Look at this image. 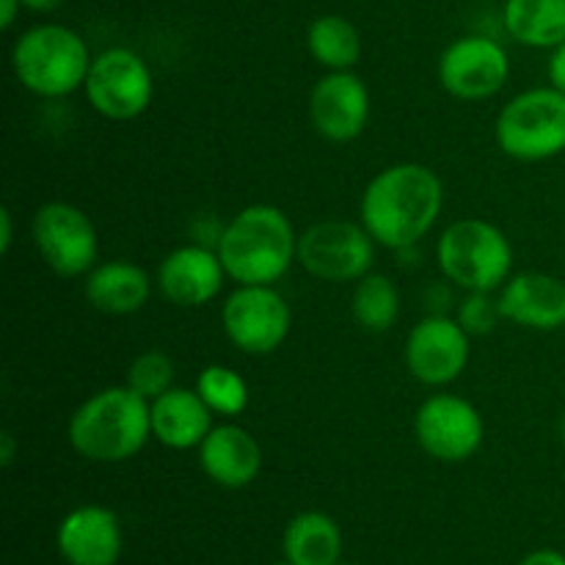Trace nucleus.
I'll list each match as a JSON object with an SVG mask.
<instances>
[{
    "label": "nucleus",
    "instance_id": "9d476101",
    "mask_svg": "<svg viewBox=\"0 0 565 565\" xmlns=\"http://www.w3.org/2000/svg\"><path fill=\"white\" fill-rule=\"evenodd\" d=\"M221 326L241 353L268 356L290 337L292 312L274 285H237L221 307Z\"/></svg>",
    "mask_w": 565,
    "mask_h": 565
},
{
    "label": "nucleus",
    "instance_id": "423d86ee",
    "mask_svg": "<svg viewBox=\"0 0 565 565\" xmlns=\"http://www.w3.org/2000/svg\"><path fill=\"white\" fill-rule=\"evenodd\" d=\"M502 154L522 163H541L565 152V94L535 86L516 94L494 121Z\"/></svg>",
    "mask_w": 565,
    "mask_h": 565
},
{
    "label": "nucleus",
    "instance_id": "f3484780",
    "mask_svg": "<svg viewBox=\"0 0 565 565\" xmlns=\"http://www.w3.org/2000/svg\"><path fill=\"white\" fill-rule=\"evenodd\" d=\"M502 320L530 331H557L565 326V281L544 270L513 274L500 287Z\"/></svg>",
    "mask_w": 565,
    "mask_h": 565
},
{
    "label": "nucleus",
    "instance_id": "c9c22d12",
    "mask_svg": "<svg viewBox=\"0 0 565 565\" xmlns=\"http://www.w3.org/2000/svg\"><path fill=\"white\" fill-rule=\"evenodd\" d=\"M279 565H290V563H287V561H281V563H279Z\"/></svg>",
    "mask_w": 565,
    "mask_h": 565
},
{
    "label": "nucleus",
    "instance_id": "6ab92c4d",
    "mask_svg": "<svg viewBox=\"0 0 565 565\" xmlns=\"http://www.w3.org/2000/svg\"><path fill=\"white\" fill-rule=\"evenodd\" d=\"M152 417V439L169 450H199L204 436L213 430V417L207 403L196 390L171 386L166 395L149 403Z\"/></svg>",
    "mask_w": 565,
    "mask_h": 565
},
{
    "label": "nucleus",
    "instance_id": "4be33fe9",
    "mask_svg": "<svg viewBox=\"0 0 565 565\" xmlns=\"http://www.w3.org/2000/svg\"><path fill=\"white\" fill-rule=\"evenodd\" d=\"M502 20L522 47L555 50L565 42V0H505Z\"/></svg>",
    "mask_w": 565,
    "mask_h": 565
},
{
    "label": "nucleus",
    "instance_id": "aec40b11",
    "mask_svg": "<svg viewBox=\"0 0 565 565\" xmlns=\"http://www.w3.org/2000/svg\"><path fill=\"white\" fill-rule=\"evenodd\" d=\"M83 296L97 312L132 315L147 307L152 296V279L130 259H105L83 279Z\"/></svg>",
    "mask_w": 565,
    "mask_h": 565
},
{
    "label": "nucleus",
    "instance_id": "7c9ffc66",
    "mask_svg": "<svg viewBox=\"0 0 565 565\" xmlns=\"http://www.w3.org/2000/svg\"><path fill=\"white\" fill-rule=\"evenodd\" d=\"M22 9H25L22 0H0V28H3V31H11Z\"/></svg>",
    "mask_w": 565,
    "mask_h": 565
},
{
    "label": "nucleus",
    "instance_id": "39448f33",
    "mask_svg": "<svg viewBox=\"0 0 565 565\" xmlns=\"http://www.w3.org/2000/svg\"><path fill=\"white\" fill-rule=\"evenodd\" d=\"M436 263L463 292H497L513 276V246L491 221L461 218L441 232Z\"/></svg>",
    "mask_w": 565,
    "mask_h": 565
},
{
    "label": "nucleus",
    "instance_id": "a211bd4d",
    "mask_svg": "<svg viewBox=\"0 0 565 565\" xmlns=\"http://www.w3.org/2000/svg\"><path fill=\"white\" fill-rule=\"evenodd\" d=\"M199 467L221 489H246L263 472V447L243 425H213L199 445Z\"/></svg>",
    "mask_w": 565,
    "mask_h": 565
},
{
    "label": "nucleus",
    "instance_id": "412c9836",
    "mask_svg": "<svg viewBox=\"0 0 565 565\" xmlns=\"http://www.w3.org/2000/svg\"><path fill=\"white\" fill-rule=\"evenodd\" d=\"M342 557V530L329 513L303 511L287 522L281 561L290 565H337Z\"/></svg>",
    "mask_w": 565,
    "mask_h": 565
},
{
    "label": "nucleus",
    "instance_id": "c756f323",
    "mask_svg": "<svg viewBox=\"0 0 565 565\" xmlns=\"http://www.w3.org/2000/svg\"><path fill=\"white\" fill-rule=\"evenodd\" d=\"M11 243H14V215L9 207H0V254H9Z\"/></svg>",
    "mask_w": 565,
    "mask_h": 565
},
{
    "label": "nucleus",
    "instance_id": "ddd939ff",
    "mask_svg": "<svg viewBox=\"0 0 565 565\" xmlns=\"http://www.w3.org/2000/svg\"><path fill=\"white\" fill-rule=\"evenodd\" d=\"M472 337L456 318L428 315L406 337V367L425 386H447L461 379L472 356Z\"/></svg>",
    "mask_w": 565,
    "mask_h": 565
},
{
    "label": "nucleus",
    "instance_id": "b1692460",
    "mask_svg": "<svg viewBox=\"0 0 565 565\" xmlns=\"http://www.w3.org/2000/svg\"><path fill=\"white\" fill-rule=\"evenodd\" d=\"M351 312L364 331L384 334L395 326L397 315H401V290L386 274L370 270L353 287Z\"/></svg>",
    "mask_w": 565,
    "mask_h": 565
},
{
    "label": "nucleus",
    "instance_id": "473e14b6",
    "mask_svg": "<svg viewBox=\"0 0 565 565\" xmlns=\"http://www.w3.org/2000/svg\"><path fill=\"white\" fill-rule=\"evenodd\" d=\"M61 3H64V0H22V6H25V9L39 11V14H42V11H55Z\"/></svg>",
    "mask_w": 565,
    "mask_h": 565
},
{
    "label": "nucleus",
    "instance_id": "0eeeda50",
    "mask_svg": "<svg viewBox=\"0 0 565 565\" xmlns=\"http://www.w3.org/2000/svg\"><path fill=\"white\" fill-rule=\"evenodd\" d=\"M31 237L39 257L61 279H86L99 259L97 226L77 204H42L33 213Z\"/></svg>",
    "mask_w": 565,
    "mask_h": 565
},
{
    "label": "nucleus",
    "instance_id": "c85d7f7f",
    "mask_svg": "<svg viewBox=\"0 0 565 565\" xmlns=\"http://www.w3.org/2000/svg\"><path fill=\"white\" fill-rule=\"evenodd\" d=\"M519 565H565V555L557 550H535L524 555Z\"/></svg>",
    "mask_w": 565,
    "mask_h": 565
},
{
    "label": "nucleus",
    "instance_id": "7ed1b4c3",
    "mask_svg": "<svg viewBox=\"0 0 565 565\" xmlns=\"http://www.w3.org/2000/svg\"><path fill=\"white\" fill-rule=\"evenodd\" d=\"M235 285H276L298 263V232L276 204H248L215 243Z\"/></svg>",
    "mask_w": 565,
    "mask_h": 565
},
{
    "label": "nucleus",
    "instance_id": "2eb2a0df",
    "mask_svg": "<svg viewBox=\"0 0 565 565\" xmlns=\"http://www.w3.org/2000/svg\"><path fill=\"white\" fill-rule=\"evenodd\" d=\"M230 279L218 252L204 243H188L166 254L158 265V290L169 303L196 309L215 301Z\"/></svg>",
    "mask_w": 565,
    "mask_h": 565
},
{
    "label": "nucleus",
    "instance_id": "1a4fd4ad",
    "mask_svg": "<svg viewBox=\"0 0 565 565\" xmlns=\"http://www.w3.org/2000/svg\"><path fill=\"white\" fill-rule=\"evenodd\" d=\"M375 246L362 221H320L298 235V265L315 279L348 285L373 270Z\"/></svg>",
    "mask_w": 565,
    "mask_h": 565
},
{
    "label": "nucleus",
    "instance_id": "f704fd0d",
    "mask_svg": "<svg viewBox=\"0 0 565 565\" xmlns=\"http://www.w3.org/2000/svg\"><path fill=\"white\" fill-rule=\"evenodd\" d=\"M337 565H356V563H342V561H340Z\"/></svg>",
    "mask_w": 565,
    "mask_h": 565
},
{
    "label": "nucleus",
    "instance_id": "393cba45",
    "mask_svg": "<svg viewBox=\"0 0 565 565\" xmlns=\"http://www.w3.org/2000/svg\"><path fill=\"white\" fill-rule=\"evenodd\" d=\"M193 390L199 392V397L207 403L215 417L235 419L248 406V381L237 370L226 367V364H207L196 375Z\"/></svg>",
    "mask_w": 565,
    "mask_h": 565
},
{
    "label": "nucleus",
    "instance_id": "20e7f679",
    "mask_svg": "<svg viewBox=\"0 0 565 565\" xmlns=\"http://www.w3.org/2000/svg\"><path fill=\"white\" fill-rule=\"evenodd\" d=\"M86 39L61 22H42L17 36L11 70L22 88L42 99H61L86 86L92 70Z\"/></svg>",
    "mask_w": 565,
    "mask_h": 565
},
{
    "label": "nucleus",
    "instance_id": "6e6552de",
    "mask_svg": "<svg viewBox=\"0 0 565 565\" xmlns=\"http://www.w3.org/2000/svg\"><path fill=\"white\" fill-rule=\"evenodd\" d=\"M83 94L103 119L132 121L152 105L154 75L136 50L108 47L94 55Z\"/></svg>",
    "mask_w": 565,
    "mask_h": 565
},
{
    "label": "nucleus",
    "instance_id": "f8f14e48",
    "mask_svg": "<svg viewBox=\"0 0 565 565\" xmlns=\"http://www.w3.org/2000/svg\"><path fill=\"white\" fill-rule=\"evenodd\" d=\"M511 77V58L491 36L469 33L447 44L439 58V83L450 97L483 103L500 94Z\"/></svg>",
    "mask_w": 565,
    "mask_h": 565
},
{
    "label": "nucleus",
    "instance_id": "5701e85b",
    "mask_svg": "<svg viewBox=\"0 0 565 565\" xmlns=\"http://www.w3.org/2000/svg\"><path fill=\"white\" fill-rule=\"evenodd\" d=\"M307 47L326 72H348L362 58V36L340 14L318 17L307 31Z\"/></svg>",
    "mask_w": 565,
    "mask_h": 565
},
{
    "label": "nucleus",
    "instance_id": "2f4dec72",
    "mask_svg": "<svg viewBox=\"0 0 565 565\" xmlns=\"http://www.w3.org/2000/svg\"><path fill=\"white\" fill-rule=\"evenodd\" d=\"M14 456H17L14 436H11L9 430H3V434H0V463H3V467H11V463H14Z\"/></svg>",
    "mask_w": 565,
    "mask_h": 565
},
{
    "label": "nucleus",
    "instance_id": "f03ea898",
    "mask_svg": "<svg viewBox=\"0 0 565 565\" xmlns=\"http://www.w3.org/2000/svg\"><path fill=\"white\" fill-rule=\"evenodd\" d=\"M66 439L77 456L92 463L130 461L152 439L149 401L127 384L105 386L72 412Z\"/></svg>",
    "mask_w": 565,
    "mask_h": 565
},
{
    "label": "nucleus",
    "instance_id": "9b49d317",
    "mask_svg": "<svg viewBox=\"0 0 565 565\" xmlns=\"http://www.w3.org/2000/svg\"><path fill=\"white\" fill-rule=\"evenodd\" d=\"M417 445L441 463H463L483 447L486 423L467 397L439 392L414 414Z\"/></svg>",
    "mask_w": 565,
    "mask_h": 565
},
{
    "label": "nucleus",
    "instance_id": "a878e982",
    "mask_svg": "<svg viewBox=\"0 0 565 565\" xmlns=\"http://www.w3.org/2000/svg\"><path fill=\"white\" fill-rule=\"evenodd\" d=\"M177 379V367H174V359L163 351H143L138 353L136 359L130 362L125 375V384L130 386L132 392L143 397V401H158L160 395L171 390Z\"/></svg>",
    "mask_w": 565,
    "mask_h": 565
},
{
    "label": "nucleus",
    "instance_id": "4468645a",
    "mask_svg": "<svg viewBox=\"0 0 565 565\" xmlns=\"http://www.w3.org/2000/svg\"><path fill=\"white\" fill-rule=\"evenodd\" d=\"M309 121L331 143L356 141L370 121V92L353 70L326 72L309 92Z\"/></svg>",
    "mask_w": 565,
    "mask_h": 565
},
{
    "label": "nucleus",
    "instance_id": "f257e3e1",
    "mask_svg": "<svg viewBox=\"0 0 565 565\" xmlns=\"http://www.w3.org/2000/svg\"><path fill=\"white\" fill-rule=\"evenodd\" d=\"M445 210V185L423 163H395L367 182L359 218L379 246L406 252L436 226Z\"/></svg>",
    "mask_w": 565,
    "mask_h": 565
},
{
    "label": "nucleus",
    "instance_id": "72a5a7b5",
    "mask_svg": "<svg viewBox=\"0 0 565 565\" xmlns=\"http://www.w3.org/2000/svg\"><path fill=\"white\" fill-rule=\"evenodd\" d=\"M561 439H563V445H565V414H563V419H561Z\"/></svg>",
    "mask_w": 565,
    "mask_h": 565
},
{
    "label": "nucleus",
    "instance_id": "bb28decb",
    "mask_svg": "<svg viewBox=\"0 0 565 565\" xmlns=\"http://www.w3.org/2000/svg\"><path fill=\"white\" fill-rule=\"evenodd\" d=\"M456 320L469 337H486L502 320L500 301L491 292H467L456 307Z\"/></svg>",
    "mask_w": 565,
    "mask_h": 565
},
{
    "label": "nucleus",
    "instance_id": "dca6fc26",
    "mask_svg": "<svg viewBox=\"0 0 565 565\" xmlns=\"http://www.w3.org/2000/svg\"><path fill=\"white\" fill-rule=\"evenodd\" d=\"M55 550L66 565H116L125 550L121 522L105 505H77L55 530Z\"/></svg>",
    "mask_w": 565,
    "mask_h": 565
},
{
    "label": "nucleus",
    "instance_id": "cd10ccee",
    "mask_svg": "<svg viewBox=\"0 0 565 565\" xmlns=\"http://www.w3.org/2000/svg\"><path fill=\"white\" fill-rule=\"evenodd\" d=\"M546 75H550V86H555L557 92L565 94V42L552 50L550 64H546Z\"/></svg>",
    "mask_w": 565,
    "mask_h": 565
}]
</instances>
